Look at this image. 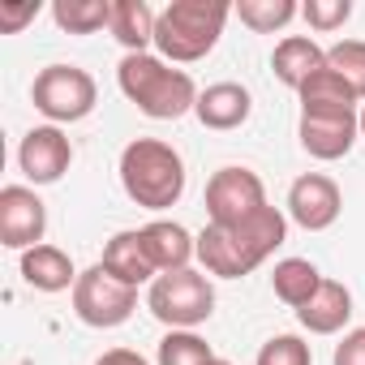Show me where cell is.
Returning <instances> with one entry per match:
<instances>
[{
    "label": "cell",
    "instance_id": "cell-16",
    "mask_svg": "<svg viewBox=\"0 0 365 365\" xmlns=\"http://www.w3.org/2000/svg\"><path fill=\"white\" fill-rule=\"evenodd\" d=\"M142 241H146V254H150V262H155L159 275L185 271L190 258H198V237H190L185 228L172 224V220H150L142 228Z\"/></svg>",
    "mask_w": 365,
    "mask_h": 365
},
{
    "label": "cell",
    "instance_id": "cell-15",
    "mask_svg": "<svg viewBox=\"0 0 365 365\" xmlns=\"http://www.w3.org/2000/svg\"><path fill=\"white\" fill-rule=\"evenodd\" d=\"M348 318H352V292L339 279H322V288L297 309V322L309 335H335L348 327Z\"/></svg>",
    "mask_w": 365,
    "mask_h": 365
},
{
    "label": "cell",
    "instance_id": "cell-27",
    "mask_svg": "<svg viewBox=\"0 0 365 365\" xmlns=\"http://www.w3.org/2000/svg\"><path fill=\"white\" fill-rule=\"evenodd\" d=\"M301 18L309 22V31H339L352 18V0H309V5H301Z\"/></svg>",
    "mask_w": 365,
    "mask_h": 365
},
{
    "label": "cell",
    "instance_id": "cell-5",
    "mask_svg": "<svg viewBox=\"0 0 365 365\" xmlns=\"http://www.w3.org/2000/svg\"><path fill=\"white\" fill-rule=\"evenodd\" d=\"M31 103L52 120V125H78L95 112L99 103V86L86 69L78 65H48L35 73L31 86Z\"/></svg>",
    "mask_w": 365,
    "mask_h": 365
},
{
    "label": "cell",
    "instance_id": "cell-23",
    "mask_svg": "<svg viewBox=\"0 0 365 365\" xmlns=\"http://www.w3.org/2000/svg\"><path fill=\"white\" fill-rule=\"evenodd\" d=\"M297 95H301V108H356V103H361V99L348 91V82H344L331 65L318 69Z\"/></svg>",
    "mask_w": 365,
    "mask_h": 365
},
{
    "label": "cell",
    "instance_id": "cell-17",
    "mask_svg": "<svg viewBox=\"0 0 365 365\" xmlns=\"http://www.w3.org/2000/svg\"><path fill=\"white\" fill-rule=\"evenodd\" d=\"M271 69H275V78H279L284 86L301 91L318 69H327V48H318L309 35H288V39L275 43V52H271Z\"/></svg>",
    "mask_w": 365,
    "mask_h": 365
},
{
    "label": "cell",
    "instance_id": "cell-6",
    "mask_svg": "<svg viewBox=\"0 0 365 365\" xmlns=\"http://www.w3.org/2000/svg\"><path fill=\"white\" fill-rule=\"evenodd\" d=\"M138 309V288L116 279L103 262L86 267L73 284V314L78 322L95 327V331H112L120 322H129V314Z\"/></svg>",
    "mask_w": 365,
    "mask_h": 365
},
{
    "label": "cell",
    "instance_id": "cell-2",
    "mask_svg": "<svg viewBox=\"0 0 365 365\" xmlns=\"http://www.w3.org/2000/svg\"><path fill=\"white\" fill-rule=\"evenodd\" d=\"M232 18L228 0H172L155 22V52L168 65H194L215 52L224 26Z\"/></svg>",
    "mask_w": 365,
    "mask_h": 365
},
{
    "label": "cell",
    "instance_id": "cell-30",
    "mask_svg": "<svg viewBox=\"0 0 365 365\" xmlns=\"http://www.w3.org/2000/svg\"><path fill=\"white\" fill-rule=\"evenodd\" d=\"M95 365H150V361L138 356V352H129V348H112V352H103Z\"/></svg>",
    "mask_w": 365,
    "mask_h": 365
},
{
    "label": "cell",
    "instance_id": "cell-13",
    "mask_svg": "<svg viewBox=\"0 0 365 365\" xmlns=\"http://www.w3.org/2000/svg\"><path fill=\"white\" fill-rule=\"evenodd\" d=\"M250 112H254V99H250V91L241 82H215V86H207L198 95V108H194V116L207 129H220V133L241 129L250 120Z\"/></svg>",
    "mask_w": 365,
    "mask_h": 365
},
{
    "label": "cell",
    "instance_id": "cell-18",
    "mask_svg": "<svg viewBox=\"0 0 365 365\" xmlns=\"http://www.w3.org/2000/svg\"><path fill=\"white\" fill-rule=\"evenodd\" d=\"M82 271H73V258L61 245H35L22 254V279L35 292H65L78 284Z\"/></svg>",
    "mask_w": 365,
    "mask_h": 365
},
{
    "label": "cell",
    "instance_id": "cell-7",
    "mask_svg": "<svg viewBox=\"0 0 365 365\" xmlns=\"http://www.w3.org/2000/svg\"><path fill=\"white\" fill-rule=\"evenodd\" d=\"M267 202V190H262V176L250 172V168H220L211 180H207V215L211 224L220 228H232V224H245L250 215H258Z\"/></svg>",
    "mask_w": 365,
    "mask_h": 365
},
{
    "label": "cell",
    "instance_id": "cell-1",
    "mask_svg": "<svg viewBox=\"0 0 365 365\" xmlns=\"http://www.w3.org/2000/svg\"><path fill=\"white\" fill-rule=\"evenodd\" d=\"M116 82L120 95L150 120H180L185 112L198 108V86L185 69H172L163 56L150 52H133L116 65Z\"/></svg>",
    "mask_w": 365,
    "mask_h": 365
},
{
    "label": "cell",
    "instance_id": "cell-3",
    "mask_svg": "<svg viewBox=\"0 0 365 365\" xmlns=\"http://www.w3.org/2000/svg\"><path fill=\"white\" fill-rule=\"evenodd\" d=\"M120 185L129 202L146 211H168L185 194V159L159 138H133L120 150Z\"/></svg>",
    "mask_w": 365,
    "mask_h": 365
},
{
    "label": "cell",
    "instance_id": "cell-25",
    "mask_svg": "<svg viewBox=\"0 0 365 365\" xmlns=\"http://www.w3.org/2000/svg\"><path fill=\"white\" fill-rule=\"evenodd\" d=\"M327 65L348 82L356 99H365V39H339L327 48Z\"/></svg>",
    "mask_w": 365,
    "mask_h": 365
},
{
    "label": "cell",
    "instance_id": "cell-29",
    "mask_svg": "<svg viewBox=\"0 0 365 365\" xmlns=\"http://www.w3.org/2000/svg\"><path fill=\"white\" fill-rule=\"evenodd\" d=\"M35 18H39V0H26V5H0V35H18Z\"/></svg>",
    "mask_w": 365,
    "mask_h": 365
},
{
    "label": "cell",
    "instance_id": "cell-20",
    "mask_svg": "<svg viewBox=\"0 0 365 365\" xmlns=\"http://www.w3.org/2000/svg\"><path fill=\"white\" fill-rule=\"evenodd\" d=\"M322 271L309 262V258H284V262H275V271H271V288H275V297L284 301V305H292V309H301L318 288H322Z\"/></svg>",
    "mask_w": 365,
    "mask_h": 365
},
{
    "label": "cell",
    "instance_id": "cell-21",
    "mask_svg": "<svg viewBox=\"0 0 365 365\" xmlns=\"http://www.w3.org/2000/svg\"><path fill=\"white\" fill-rule=\"evenodd\" d=\"M52 22L69 35H95L112 26V0H56Z\"/></svg>",
    "mask_w": 365,
    "mask_h": 365
},
{
    "label": "cell",
    "instance_id": "cell-32",
    "mask_svg": "<svg viewBox=\"0 0 365 365\" xmlns=\"http://www.w3.org/2000/svg\"><path fill=\"white\" fill-rule=\"evenodd\" d=\"M211 365H232V361H224V356H215V361H211Z\"/></svg>",
    "mask_w": 365,
    "mask_h": 365
},
{
    "label": "cell",
    "instance_id": "cell-10",
    "mask_svg": "<svg viewBox=\"0 0 365 365\" xmlns=\"http://www.w3.org/2000/svg\"><path fill=\"white\" fill-rule=\"evenodd\" d=\"M344 211V194L331 176L322 172H305L292 180V190H288V220L305 232H327Z\"/></svg>",
    "mask_w": 365,
    "mask_h": 365
},
{
    "label": "cell",
    "instance_id": "cell-24",
    "mask_svg": "<svg viewBox=\"0 0 365 365\" xmlns=\"http://www.w3.org/2000/svg\"><path fill=\"white\" fill-rule=\"evenodd\" d=\"M159 365H211L215 352L211 344L198 335V331H168L159 339V352H155Z\"/></svg>",
    "mask_w": 365,
    "mask_h": 365
},
{
    "label": "cell",
    "instance_id": "cell-22",
    "mask_svg": "<svg viewBox=\"0 0 365 365\" xmlns=\"http://www.w3.org/2000/svg\"><path fill=\"white\" fill-rule=\"evenodd\" d=\"M232 14H237L250 31L271 35V31H284V26L301 14V5H292V0H241V5H232Z\"/></svg>",
    "mask_w": 365,
    "mask_h": 365
},
{
    "label": "cell",
    "instance_id": "cell-19",
    "mask_svg": "<svg viewBox=\"0 0 365 365\" xmlns=\"http://www.w3.org/2000/svg\"><path fill=\"white\" fill-rule=\"evenodd\" d=\"M155 22L159 14L146 5V0H112V39L125 48V56L155 48Z\"/></svg>",
    "mask_w": 365,
    "mask_h": 365
},
{
    "label": "cell",
    "instance_id": "cell-28",
    "mask_svg": "<svg viewBox=\"0 0 365 365\" xmlns=\"http://www.w3.org/2000/svg\"><path fill=\"white\" fill-rule=\"evenodd\" d=\"M331 365H365V327H352V331L335 344Z\"/></svg>",
    "mask_w": 365,
    "mask_h": 365
},
{
    "label": "cell",
    "instance_id": "cell-11",
    "mask_svg": "<svg viewBox=\"0 0 365 365\" xmlns=\"http://www.w3.org/2000/svg\"><path fill=\"white\" fill-rule=\"evenodd\" d=\"M73 163V142L65 138L61 125H35L22 146H18V168L35 185H56Z\"/></svg>",
    "mask_w": 365,
    "mask_h": 365
},
{
    "label": "cell",
    "instance_id": "cell-9",
    "mask_svg": "<svg viewBox=\"0 0 365 365\" xmlns=\"http://www.w3.org/2000/svg\"><path fill=\"white\" fill-rule=\"evenodd\" d=\"M48 232V207L31 185H5L0 190V245L5 250H35Z\"/></svg>",
    "mask_w": 365,
    "mask_h": 365
},
{
    "label": "cell",
    "instance_id": "cell-14",
    "mask_svg": "<svg viewBox=\"0 0 365 365\" xmlns=\"http://www.w3.org/2000/svg\"><path fill=\"white\" fill-rule=\"evenodd\" d=\"M99 262H103L116 279H125V284H133V288L159 279V271H155V262H150V254H146L142 228H125V232H116V237L103 245V258H99Z\"/></svg>",
    "mask_w": 365,
    "mask_h": 365
},
{
    "label": "cell",
    "instance_id": "cell-26",
    "mask_svg": "<svg viewBox=\"0 0 365 365\" xmlns=\"http://www.w3.org/2000/svg\"><path fill=\"white\" fill-rule=\"evenodd\" d=\"M254 365H314V352L301 335H275L258 348Z\"/></svg>",
    "mask_w": 365,
    "mask_h": 365
},
{
    "label": "cell",
    "instance_id": "cell-4",
    "mask_svg": "<svg viewBox=\"0 0 365 365\" xmlns=\"http://www.w3.org/2000/svg\"><path fill=\"white\" fill-rule=\"evenodd\" d=\"M146 309L168 327V331H194L215 314V288L207 279V271H168L150 284L146 292Z\"/></svg>",
    "mask_w": 365,
    "mask_h": 365
},
{
    "label": "cell",
    "instance_id": "cell-12",
    "mask_svg": "<svg viewBox=\"0 0 365 365\" xmlns=\"http://www.w3.org/2000/svg\"><path fill=\"white\" fill-rule=\"evenodd\" d=\"M220 228V224H215ZM228 237H232V245H237V254H241V262L250 267V271H258L279 245H284V237H288V220H284V211H275V207H262L258 215H250L245 224H232L228 228Z\"/></svg>",
    "mask_w": 365,
    "mask_h": 365
},
{
    "label": "cell",
    "instance_id": "cell-31",
    "mask_svg": "<svg viewBox=\"0 0 365 365\" xmlns=\"http://www.w3.org/2000/svg\"><path fill=\"white\" fill-rule=\"evenodd\" d=\"M361 138H365V103H361Z\"/></svg>",
    "mask_w": 365,
    "mask_h": 365
},
{
    "label": "cell",
    "instance_id": "cell-8",
    "mask_svg": "<svg viewBox=\"0 0 365 365\" xmlns=\"http://www.w3.org/2000/svg\"><path fill=\"white\" fill-rule=\"evenodd\" d=\"M297 138H301L305 155H314L322 163H335L361 138V112L356 108H301Z\"/></svg>",
    "mask_w": 365,
    "mask_h": 365
}]
</instances>
